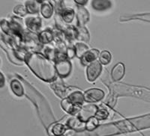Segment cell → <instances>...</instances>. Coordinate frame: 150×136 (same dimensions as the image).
<instances>
[{
	"instance_id": "6da1fadb",
	"label": "cell",
	"mask_w": 150,
	"mask_h": 136,
	"mask_svg": "<svg viewBox=\"0 0 150 136\" xmlns=\"http://www.w3.org/2000/svg\"><path fill=\"white\" fill-rule=\"evenodd\" d=\"M26 62L33 73L45 82H53L57 79L55 63L40 53L29 54Z\"/></svg>"
},
{
	"instance_id": "7a4b0ae2",
	"label": "cell",
	"mask_w": 150,
	"mask_h": 136,
	"mask_svg": "<svg viewBox=\"0 0 150 136\" xmlns=\"http://www.w3.org/2000/svg\"><path fill=\"white\" fill-rule=\"evenodd\" d=\"M50 87L59 97L64 99L68 98V96L70 95L71 93H73L75 90H78L76 88L67 87L65 83L60 79H56L55 81L51 82Z\"/></svg>"
},
{
	"instance_id": "3957f363",
	"label": "cell",
	"mask_w": 150,
	"mask_h": 136,
	"mask_svg": "<svg viewBox=\"0 0 150 136\" xmlns=\"http://www.w3.org/2000/svg\"><path fill=\"white\" fill-rule=\"evenodd\" d=\"M102 72V66L100 61H96L87 66L86 76L89 82H94L101 75Z\"/></svg>"
},
{
	"instance_id": "277c9868",
	"label": "cell",
	"mask_w": 150,
	"mask_h": 136,
	"mask_svg": "<svg viewBox=\"0 0 150 136\" xmlns=\"http://www.w3.org/2000/svg\"><path fill=\"white\" fill-rule=\"evenodd\" d=\"M57 74L61 78H65L70 74L72 70V64L68 59H64L55 62Z\"/></svg>"
},
{
	"instance_id": "5b68a950",
	"label": "cell",
	"mask_w": 150,
	"mask_h": 136,
	"mask_svg": "<svg viewBox=\"0 0 150 136\" xmlns=\"http://www.w3.org/2000/svg\"><path fill=\"white\" fill-rule=\"evenodd\" d=\"M104 97V92L98 88H91L84 93L85 101L89 103L100 102Z\"/></svg>"
},
{
	"instance_id": "8992f818",
	"label": "cell",
	"mask_w": 150,
	"mask_h": 136,
	"mask_svg": "<svg viewBox=\"0 0 150 136\" xmlns=\"http://www.w3.org/2000/svg\"><path fill=\"white\" fill-rule=\"evenodd\" d=\"M24 23L29 30L33 32H38L42 26L41 19L37 16H27L24 20Z\"/></svg>"
},
{
	"instance_id": "52a82bcc",
	"label": "cell",
	"mask_w": 150,
	"mask_h": 136,
	"mask_svg": "<svg viewBox=\"0 0 150 136\" xmlns=\"http://www.w3.org/2000/svg\"><path fill=\"white\" fill-rule=\"evenodd\" d=\"M98 108L94 105H86L83 106L80 111L79 112L78 118L81 121H87L89 118L95 117Z\"/></svg>"
},
{
	"instance_id": "ba28073f",
	"label": "cell",
	"mask_w": 150,
	"mask_h": 136,
	"mask_svg": "<svg viewBox=\"0 0 150 136\" xmlns=\"http://www.w3.org/2000/svg\"><path fill=\"white\" fill-rule=\"evenodd\" d=\"M61 106L65 111H66L68 114H72V115L78 114L82 109V106L73 103L68 98L64 99L62 101Z\"/></svg>"
},
{
	"instance_id": "9c48e42d",
	"label": "cell",
	"mask_w": 150,
	"mask_h": 136,
	"mask_svg": "<svg viewBox=\"0 0 150 136\" xmlns=\"http://www.w3.org/2000/svg\"><path fill=\"white\" fill-rule=\"evenodd\" d=\"M99 55H100V53H99L98 49H89V51H87L84 54L83 56L80 58L81 63H82L83 65H85V66L87 65L88 66L94 61H97V58H99Z\"/></svg>"
},
{
	"instance_id": "30bf717a",
	"label": "cell",
	"mask_w": 150,
	"mask_h": 136,
	"mask_svg": "<svg viewBox=\"0 0 150 136\" xmlns=\"http://www.w3.org/2000/svg\"><path fill=\"white\" fill-rule=\"evenodd\" d=\"M77 18L78 26H84L90 18L89 11L83 7H77Z\"/></svg>"
},
{
	"instance_id": "8fae6325",
	"label": "cell",
	"mask_w": 150,
	"mask_h": 136,
	"mask_svg": "<svg viewBox=\"0 0 150 136\" xmlns=\"http://www.w3.org/2000/svg\"><path fill=\"white\" fill-rule=\"evenodd\" d=\"M125 71V68L122 63H118L117 64L115 65L111 72V76L113 81L116 82V81L121 80L124 76Z\"/></svg>"
},
{
	"instance_id": "7c38bea8",
	"label": "cell",
	"mask_w": 150,
	"mask_h": 136,
	"mask_svg": "<svg viewBox=\"0 0 150 136\" xmlns=\"http://www.w3.org/2000/svg\"><path fill=\"white\" fill-rule=\"evenodd\" d=\"M41 12L45 18L50 19L53 14V5H52V2L44 1L41 5Z\"/></svg>"
},
{
	"instance_id": "4fadbf2b",
	"label": "cell",
	"mask_w": 150,
	"mask_h": 136,
	"mask_svg": "<svg viewBox=\"0 0 150 136\" xmlns=\"http://www.w3.org/2000/svg\"><path fill=\"white\" fill-rule=\"evenodd\" d=\"M68 99L71 102L73 103L76 104V105H79V106H82L83 103L85 101V98H84V94H83L80 90H77L74 91L73 93L68 96Z\"/></svg>"
},
{
	"instance_id": "5bb4252c",
	"label": "cell",
	"mask_w": 150,
	"mask_h": 136,
	"mask_svg": "<svg viewBox=\"0 0 150 136\" xmlns=\"http://www.w3.org/2000/svg\"><path fill=\"white\" fill-rule=\"evenodd\" d=\"M76 30V38L79 41H84V42H88L89 41V33L85 26H77L75 27Z\"/></svg>"
},
{
	"instance_id": "9a60e30c",
	"label": "cell",
	"mask_w": 150,
	"mask_h": 136,
	"mask_svg": "<svg viewBox=\"0 0 150 136\" xmlns=\"http://www.w3.org/2000/svg\"><path fill=\"white\" fill-rule=\"evenodd\" d=\"M38 40L41 43H49L54 40V34L51 30H45L38 35Z\"/></svg>"
},
{
	"instance_id": "2e32d148",
	"label": "cell",
	"mask_w": 150,
	"mask_h": 136,
	"mask_svg": "<svg viewBox=\"0 0 150 136\" xmlns=\"http://www.w3.org/2000/svg\"><path fill=\"white\" fill-rule=\"evenodd\" d=\"M11 88L12 91L14 92V94L17 97H23L24 94V89L22 84L19 82L17 79L12 80L11 82Z\"/></svg>"
},
{
	"instance_id": "e0dca14e",
	"label": "cell",
	"mask_w": 150,
	"mask_h": 136,
	"mask_svg": "<svg viewBox=\"0 0 150 136\" xmlns=\"http://www.w3.org/2000/svg\"><path fill=\"white\" fill-rule=\"evenodd\" d=\"M60 16L65 23H71L74 20V18L75 17L74 11L72 10L71 8H67L62 11Z\"/></svg>"
},
{
	"instance_id": "ac0fdd59",
	"label": "cell",
	"mask_w": 150,
	"mask_h": 136,
	"mask_svg": "<svg viewBox=\"0 0 150 136\" xmlns=\"http://www.w3.org/2000/svg\"><path fill=\"white\" fill-rule=\"evenodd\" d=\"M75 51H76V56L79 58H81L89 49L84 43H77L74 45Z\"/></svg>"
},
{
	"instance_id": "d6986e66",
	"label": "cell",
	"mask_w": 150,
	"mask_h": 136,
	"mask_svg": "<svg viewBox=\"0 0 150 136\" xmlns=\"http://www.w3.org/2000/svg\"><path fill=\"white\" fill-rule=\"evenodd\" d=\"M26 8L28 14H35L39 11V3L35 1H29L26 2Z\"/></svg>"
},
{
	"instance_id": "ffe728a7",
	"label": "cell",
	"mask_w": 150,
	"mask_h": 136,
	"mask_svg": "<svg viewBox=\"0 0 150 136\" xmlns=\"http://www.w3.org/2000/svg\"><path fill=\"white\" fill-rule=\"evenodd\" d=\"M92 5L96 10L103 11L110 8L111 2L109 1H93Z\"/></svg>"
},
{
	"instance_id": "44dd1931",
	"label": "cell",
	"mask_w": 150,
	"mask_h": 136,
	"mask_svg": "<svg viewBox=\"0 0 150 136\" xmlns=\"http://www.w3.org/2000/svg\"><path fill=\"white\" fill-rule=\"evenodd\" d=\"M111 58H112L111 53L109 51H108V50H104L101 53H100L98 58L99 61H100V63L101 64L107 65L110 64L111 61Z\"/></svg>"
},
{
	"instance_id": "7402d4cb",
	"label": "cell",
	"mask_w": 150,
	"mask_h": 136,
	"mask_svg": "<svg viewBox=\"0 0 150 136\" xmlns=\"http://www.w3.org/2000/svg\"><path fill=\"white\" fill-rule=\"evenodd\" d=\"M65 131V126L62 123H56V124L52 126L50 132L53 135L56 136H60L64 134Z\"/></svg>"
},
{
	"instance_id": "603a6c76",
	"label": "cell",
	"mask_w": 150,
	"mask_h": 136,
	"mask_svg": "<svg viewBox=\"0 0 150 136\" xmlns=\"http://www.w3.org/2000/svg\"><path fill=\"white\" fill-rule=\"evenodd\" d=\"M14 12L17 15L21 16V17H23L26 16L28 14L27 10H26V6H24L23 5H16L14 8Z\"/></svg>"
},
{
	"instance_id": "cb8c5ba5",
	"label": "cell",
	"mask_w": 150,
	"mask_h": 136,
	"mask_svg": "<svg viewBox=\"0 0 150 136\" xmlns=\"http://www.w3.org/2000/svg\"><path fill=\"white\" fill-rule=\"evenodd\" d=\"M108 115H109V112H108V111L107 110V109H98L95 117H96L98 121H100V120L106 119V118L108 117Z\"/></svg>"
},
{
	"instance_id": "d4e9b609",
	"label": "cell",
	"mask_w": 150,
	"mask_h": 136,
	"mask_svg": "<svg viewBox=\"0 0 150 136\" xmlns=\"http://www.w3.org/2000/svg\"><path fill=\"white\" fill-rule=\"evenodd\" d=\"M98 120L96 117H91L86 121V129L89 130H92L98 126Z\"/></svg>"
},
{
	"instance_id": "484cf974",
	"label": "cell",
	"mask_w": 150,
	"mask_h": 136,
	"mask_svg": "<svg viewBox=\"0 0 150 136\" xmlns=\"http://www.w3.org/2000/svg\"><path fill=\"white\" fill-rule=\"evenodd\" d=\"M67 56H68V58H72L76 55V51H75V48L74 46H70L67 49L66 51Z\"/></svg>"
},
{
	"instance_id": "4316f807",
	"label": "cell",
	"mask_w": 150,
	"mask_h": 136,
	"mask_svg": "<svg viewBox=\"0 0 150 136\" xmlns=\"http://www.w3.org/2000/svg\"><path fill=\"white\" fill-rule=\"evenodd\" d=\"M75 2L79 5V6H83L87 3L86 0H75Z\"/></svg>"
},
{
	"instance_id": "83f0119b",
	"label": "cell",
	"mask_w": 150,
	"mask_h": 136,
	"mask_svg": "<svg viewBox=\"0 0 150 136\" xmlns=\"http://www.w3.org/2000/svg\"><path fill=\"white\" fill-rule=\"evenodd\" d=\"M140 17H143V20L150 21V14H146V15H140Z\"/></svg>"
},
{
	"instance_id": "f1b7e54d",
	"label": "cell",
	"mask_w": 150,
	"mask_h": 136,
	"mask_svg": "<svg viewBox=\"0 0 150 136\" xmlns=\"http://www.w3.org/2000/svg\"><path fill=\"white\" fill-rule=\"evenodd\" d=\"M0 75H1V88L3 87L4 86V82H5V78H4V76L3 74H2V73H0Z\"/></svg>"
}]
</instances>
